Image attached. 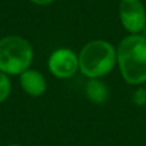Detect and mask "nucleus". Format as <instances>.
<instances>
[{
  "instance_id": "f257e3e1",
  "label": "nucleus",
  "mask_w": 146,
  "mask_h": 146,
  "mask_svg": "<svg viewBox=\"0 0 146 146\" xmlns=\"http://www.w3.org/2000/svg\"><path fill=\"white\" fill-rule=\"evenodd\" d=\"M117 66L124 82L131 86L146 83V36L127 35L117 46Z\"/></svg>"
},
{
  "instance_id": "f03ea898",
  "label": "nucleus",
  "mask_w": 146,
  "mask_h": 146,
  "mask_svg": "<svg viewBox=\"0 0 146 146\" xmlns=\"http://www.w3.org/2000/svg\"><path fill=\"white\" fill-rule=\"evenodd\" d=\"M117 66V48L106 40H92L78 54V68L87 78H101Z\"/></svg>"
},
{
  "instance_id": "7ed1b4c3",
  "label": "nucleus",
  "mask_w": 146,
  "mask_h": 146,
  "mask_svg": "<svg viewBox=\"0 0 146 146\" xmlns=\"http://www.w3.org/2000/svg\"><path fill=\"white\" fill-rule=\"evenodd\" d=\"M33 58L31 44L19 36H7L0 40V72L21 74L30 68Z\"/></svg>"
},
{
  "instance_id": "20e7f679",
  "label": "nucleus",
  "mask_w": 146,
  "mask_h": 146,
  "mask_svg": "<svg viewBox=\"0 0 146 146\" xmlns=\"http://www.w3.org/2000/svg\"><path fill=\"white\" fill-rule=\"evenodd\" d=\"M118 15L128 35H139L146 28V8L141 0H121Z\"/></svg>"
},
{
  "instance_id": "39448f33",
  "label": "nucleus",
  "mask_w": 146,
  "mask_h": 146,
  "mask_svg": "<svg viewBox=\"0 0 146 146\" xmlns=\"http://www.w3.org/2000/svg\"><path fill=\"white\" fill-rule=\"evenodd\" d=\"M49 69L58 78H69L78 71V55L71 49L60 48L51 53Z\"/></svg>"
},
{
  "instance_id": "423d86ee",
  "label": "nucleus",
  "mask_w": 146,
  "mask_h": 146,
  "mask_svg": "<svg viewBox=\"0 0 146 146\" xmlns=\"http://www.w3.org/2000/svg\"><path fill=\"white\" fill-rule=\"evenodd\" d=\"M21 86L30 96H41L46 90V81L44 76L36 69H26L21 73Z\"/></svg>"
},
{
  "instance_id": "0eeeda50",
  "label": "nucleus",
  "mask_w": 146,
  "mask_h": 146,
  "mask_svg": "<svg viewBox=\"0 0 146 146\" xmlns=\"http://www.w3.org/2000/svg\"><path fill=\"white\" fill-rule=\"evenodd\" d=\"M85 92L88 100L98 105L104 104L109 99V88L100 78H88Z\"/></svg>"
},
{
  "instance_id": "6e6552de",
  "label": "nucleus",
  "mask_w": 146,
  "mask_h": 146,
  "mask_svg": "<svg viewBox=\"0 0 146 146\" xmlns=\"http://www.w3.org/2000/svg\"><path fill=\"white\" fill-rule=\"evenodd\" d=\"M10 88H12V86H10V80L8 74L0 72V103H3L9 96Z\"/></svg>"
},
{
  "instance_id": "1a4fd4ad",
  "label": "nucleus",
  "mask_w": 146,
  "mask_h": 146,
  "mask_svg": "<svg viewBox=\"0 0 146 146\" xmlns=\"http://www.w3.org/2000/svg\"><path fill=\"white\" fill-rule=\"evenodd\" d=\"M132 101L136 106H144L146 104V88L142 86H137V90L132 95Z\"/></svg>"
},
{
  "instance_id": "9d476101",
  "label": "nucleus",
  "mask_w": 146,
  "mask_h": 146,
  "mask_svg": "<svg viewBox=\"0 0 146 146\" xmlns=\"http://www.w3.org/2000/svg\"><path fill=\"white\" fill-rule=\"evenodd\" d=\"M33 4H37V5H48L50 3H53L54 0H31Z\"/></svg>"
},
{
  "instance_id": "9b49d317",
  "label": "nucleus",
  "mask_w": 146,
  "mask_h": 146,
  "mask_svg": "<svg viewBox=\"0 0 146 146\" xmlns=\"http://www.w3.org/2000/svg\"><path fill=\"white\" fill-rule=\"evenodd\" d=\"M8 146H21V145H18V144H12V145H8Z\"/></svg>"
}]
</instances>
